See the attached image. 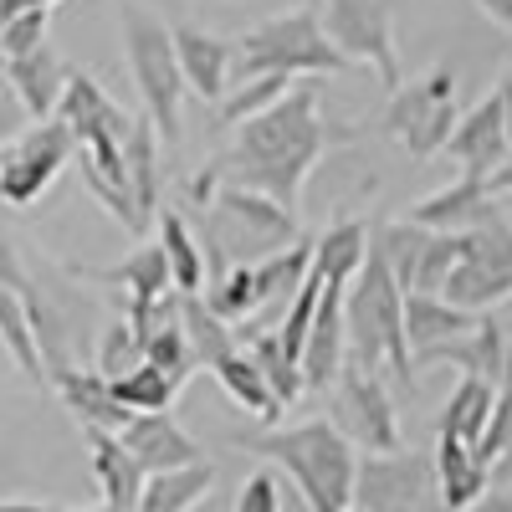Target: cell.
<instances>
[{
  "label": "cell",
  "mask_w": 512,
  "mask_h": 512,
  "mask_svg": "<svg viewBox=\"0 0 512 512\" xmlns=\"http://www.w3.org/2000/svg\"><path fill=\"white\" fill-rule=\"evenodd\" d=\"M123 169H128V195H134L139 216L154 221L159 216V134L149 128V118H128Z\"/></svg>",
  "instance_id": "obj_24"
},
{
  "label": "cell",
  "mask_w": 512,
  "mask_h": 512,
  "mask_svg": "<svg viewBox=\"0 0 512 512\" xmlns=\"http://www.w3.org/2000/svg\"><path fill=\"white\" fill-rule=\"evenodd\" d=\"M456 128V67L436 62L425 77L400 82L384 108V134H390L410 159H431L441 154L446 134Z\"/></svg>",
  "instance_id": "obj_8"
},
{
  "label": "cell",
  "mask_w": 512,
  "mask_h": 512,
  "mask_svg": "<svg viewBox=\"0 0 512 512\" xmlns=\"http://www.w3.org/2000/svg\"><path fill=\"white\" fill-rule=\"evenodd\" d=\"M267 72H282V77H338V72H349V62L338 57L333 41L323 36L318 11L303 6V11L267 16V21L246 26L241 36H231V82L267 77Z\"/></svg>",
  "instance_id": "obj_4"
},
{
  "label": "cell",
  "mask_w": 512,
  "mask_h": 512,
  "mask_svg": "<svg viewBox=\"0 0 512 512\" xmlns=\"http://www.w3.org/2000/svg\"><path fill=\"white\" fill-rule=\"evenodd\" d=\"M236 446L282 466V472L297 482V492H303L308 512H349L354 507V466H359V456L328 420L272 425V431H262V436H236Z\"/></svg>",
  "instance_id": "obj_3"
},
{
  "label": "cell",
  "mask_w": 512,
  "mask_h": 512,
  "mask_svg": "<svg viewBox=\"0 0 512 512\" xmlns=\"http://www.w3.org/2000/svg\"><path fill=\"white\" fill-rule=\"evenodd\" d=\"M487 477H492V487H512V441L502 446V456L487 466Z\"/></svg>",
  "instance_id": "obj_47"
},
{
  "label": "cell",
  "mask_w": 512,
  "mask_h": 512,
  "mask_svg": "<svg viewBox=\"0 0 512 512\" xmlns=\"http://www.w3.org/2000/svg\"><path fill=\"white\" fill-rule=\"evenodd\" d=\"M47 384L62 395V405L72 410V420L82 431H123L128 410L113 400V384L98 374V369H72V364H52L47 369Z\"/></svg>",
  "instance_id": "obj_17"
},
{
  "label": "cell",
  "mask_w": 512,
  "mask_h": 512,
  "mask_svg": "<svg viewBox=\"0 0 512 512\" xmlns=\"http://www.w3.org/2000/svg\"><path fill=\"white\" fill-rule=\"evenodd\" d=\"M210 482H216V466L195 461V466H175V472H149L139 487L134 512H190L195 502H205Z\"/></svg>",
  "instance_id": "obj_25"
},
{
  "label": "cell",
  "mask_w": 512,
  "mask_h": 512,
  "mask_svg": "<svg viewBox=\"0 0 512 512\" xmlns=\"http://www.w3.org/2000/svg\"><path fill=\"white\" fill-rule=\"evenodd\" d=\"M492 205H497V195H487L482 180L456 175V185H446V190H436V195L415 200L405 221H415V226H425V231H472Z\"/></svg>",
  "instance_id": "obj_20"
},
{
  "label": "cell",
  "mask_w": 512,
  "mask_h": 512,
  "mask_svg": "<svg viewBox=\"0 0 512 512\" xmlns=\"http://www.w3.org/2000/svg\"><path fill=\"white\" fill-rule=\"evenodd\" d=\"M431 461H436V487H441V507L446 512L472 507L492 487V477H487V466L477 461V451L466 441H456V436H436Z\"/></svg>",
  "instance_id": "obj_21"
},
{
  "label": "cell",
  "mask_w": 512,
  "mask_h": 512,
  "mask_svg": "<svg viewBox=\"0 0 512 512\" xmlns=\"http://www.w3.org/2000/svg\"><path fill=\"white\" fill-rule=\"evenodd\" d=\"M118 31H123V57H128V72H134V82H139L149 128H154L164 144H180L185 82H180V62H175L169 26H164L159 16H149V11H123Z\"/></svg>",
  "instance_id": "obj_5"
},
{
  "label": "cell",
  "mask_w": 512,
  "mask_h": 512,
  "mask_svg": "<svg viewBox=\"0 0 512 512\" xmlns=\"http://www.w3.org/2000/svg\"><path fill=\"white\" fill-rule=\"evenodd\" d=\"M338 139H354V134L349 128H333L323 118L318 77H297L272 108L236 123V144H231V154L216 169L221 175L231 169V185H246V190L277 200L282 210L297 216V200H303V185L313 175V164Z\"/></svg>",
  "instance_id": "obj_1"
},
{
  "label": "cell",
  "mask_w": 512,
  "mask_h": 512,
  "mask_svg": "<svg viewBox=\"0 0 512 512\" xmlns=\"http://www.w3.org/2000/svg\"><path fill=\"white\" fill-rule=\"evenodd\" d=\"M441 149L456 159V169H461L466 180H487L492 169L512 154L507 128H502V103H497V93H487L466 118H456V128L446 134Z\"/></svg>",
  "instance_id": "obj_16"
},
{
  "label": "cell",
  "mask_w": 512,
  "mask_h": 512,
  "mask_svg": "<svg viewBox=\"0 0 512 512\" xmlns=\"http://www.w3.org/2000/svg\"><path fill=\"white\" fill-rule=\"evenodd\" d=\"M82 512H118V507H108V502H103V507H82Z\"/></svg>",
  "instance_id": "obj_51"
},
{
  "label": "cell",
  "mask_w": 512,
  "mask_h": 512,
  "mask_svg": "<svg viewBox=\"0 0 512 512\" xmlns=\"http://www.w3.org/2000/svg\"><path fill=\"white\" fill-rule=\"evenodd\" d=\"M169 41H175L185 93H195L200 103H221L231 93V36L205 26H169Z\"/></svg>",
  "instance_id": "obj_15"
},
{
  "label": "cell",
  "mask_w": 512,
  "mask_h": 512,
  "mask_svg": "<svg viewBox=\"0 0 512 512\" xmlns=\"http://www.w3.org/2000/svg\"><path fill=\"white\" fill-rule=\"evenodd\" d=\"M349 512H359V507H349Z\"/></svg>",
  "instance_id": "obj_52"
},
{
  "label": "cell",
  "mask_w": 512,
  "mask_h": 512,
  "mask_svg": "<svg viewBox=\"0 0 512 512\" xmlns=\"http://www.w3.org/2000/svg\"><path fill=\"white\" fill-rule=\"evenodd\" d=\"M297 77H282V72H267V77H246V82H231L236 93H226L216 108H221V123H246L251 113H262V108H272L287 88H292Z\"/></svg>",
  "instance_id": "obj_37"
},
{
  "label": "cell",
  "mask_w": 512,
  "mask_h": 512,
  "mask_svg": "<svg viewBox=\"0 0 512 512\" xmlns=\"http://www.w3.org/2000/svg\"><path fill=\"white\" fill-rule=\"evenodd\" d=\"M400 308H405V292L369 241L359 272L344 282V359L369 374H395L415 395V359L405 344Z\"/></svg>",
  "instance_id": "obj_2"
},
{
  "label": "cell",
  "mask_w": 512,
  "mask_h": 512,
  "mask_svg": "<svg viewBox=\"0 0 512 512\" xmlns=\"http://www.w3.org/2000/svg\"><path fill=\"white\" fill-rule=\"evenodd\" d=\"M313 11L333 52L349 67H369L384 93H395L405 82L395 47V0H318Z\"/></svg>",
  "instance_id": "obj_6"
},
{
  "label": "cell",
  "mask_w": 512,
  "mask_h": 512,
  "mask_svg": "<svg viewBox=\"0 0 512 512\" xmlns=\"http://www.w3.org/2000/svg\"><path fill=\"white\" fill-rule=\"evenodd\" d=\"M108 384H113V400L128 415H139V410H169V405H175V395H180V384L169 379L164 369H154V364H134L128 374H118Z\"/></svg>",
  "instance_id": "obj_34"
},
{
  "label": "cell",
  "mask_w": 512,
  "mask_h": 512,
  "mask_svg": "<svg viewBox=\"0 0 512 512\" xmlns=\"http://www.w3.org/2000/svg\"><path fill=\"white\" fill-rule=\"evenodd\" d=\"M477 11H482L487 21H497L502 31H512V0H477Z\"/></svg>",
  "instance_id": "obj_46"
},
{
  "label": "cell",
  "mask_w": 512,
  "mask_h": 512,
  "mask_svg": "<svg viewBox=\"0 0 512 512\" xmlns=\"http://www.w3.org/2000/svg\"><path fill=\"white\" fill-rule=\"evenodd\" d=\"M57 0H21V11H52Z\"/></svg>",
  "instance_id": "obj_50"
},
{
  "label": "cell",
  "mask_w": 512,
  "mask_h": 512,
  "mask_svg": "<svg viewBox=\"0 0 512 512\" xmlns=\"http://www.w3.org/2000/svg\"><path fill=\"white\" fill-rule=\"evenodd\" d=\"M134 364H144V338L134 333V323L128 318H113L108 328H103V338H98V374L103 379H118V374H128Z\"/></svg>",
  "instance_id": "obj_39"
},
{
  "label": "cell",
  "mask_w": 512,
  "mask_h": 512,
  "mask_svg": "<svg viewBox=\"0 0 512 512\" xmlns=\"http://www.w3.org/2000/svg\"><path fill=\"white\" fill-rule=\"evenodd\" d=\"M210 374L221 379V390L241 405V410H251L256 420H267V425H277V415H282V405H277V395L267 390V379H262V369H256L251 359H246V349H236V354H226V359H216L210 364Z\"/></svg>",
  "instance_id": "obj_30"
},
{
  "label": "cell",
  "mask_w": 512,
  "mask_h": 512,
  "mask_svg": "<svg viewBox=\"0 0 512 512\" xmlns=\"http://www.w3.org/2000/svg\"><path fill=\"white\" fill-rule=\"evenodd\" d=\"M482 185H487V195H512V154L492 169V175H487Z\"/></svg>",
  "instance_id": "obj_45"
},
{
  "label": "cell",
  "mask_w": 512,
  "mask_h": 512,
  "mask_svg": "<svg viewBox=\"0 0 512 512\" xmlns=\"http://www.w3.org/2000/svg\"><path fill=\"white\" fill-rule=\"evenodd\" d=\"M333 431L344 436L354 451H400V415H395V400L384 390V379L349 364L333 374Z\"/></svg>",
  "instance_id": "obj_11"
},
{
  "label": "cell",
  "mask_w": 512,
  "mask_h": 512,
  "mask_svg": "<svg viewBox=\"0 0 512 512\" xmlns=\"http://www.w3.org/2000/svg\"><path fill=\"white\" fill-rule=\"evenodd\" d=\"M236 512H282V487L272 472H251L236 492Z\"/></svg>",
  "instance_id": "obj_41"
},
{
  "label": "cell",
  "mask_w": 512,
  "mask_h": 512,
  "mask_svg": "<svg viewBox=\"0 0 512 512\" xmlns=\"http://www.w3.org/2000/svg\"><path fill=\"white\" fill-rule=\"evenodd\" d=\"M123 451L134 456L144 466V477L149 472H175V466H195L205 461L200 446L190 441V431L169 415V410H139V415H128L123 420V431H118Z\"/></svg>",
  "instance_id": "obj_14"
},
{
  "label": "cell",
  "mask_w": 512,
  "mask_h": 512,
  "mask_svg": "<svg viewBox=\"0 0 512 512\" xmlns=\"http://www.w3.org/2000/svg\"><path fill=\"white\" fill-rule=\"evenodd\" d=\"M338 369H344V287L323 282L313 323H308V338H303V349H297L303 395H323Z\"/></svg>",
  "instance_id": "obj_13"
},
{
  "label": "cell",
  "mask_w": 512,
  "mask_h": 512,
  "mask_svg": "<svg viewBox=\"0 0 512 512\" xmlns=\"http://www.w3.org/2000/svg\"><path fill=\"white\" fill-rule=\"evenodd\" d=\"M482 313H466V308H451L446 297L436 292H405V308H400V323H405V344H410V359L431 344H446V338L466 333Z\"/></svg>",
  "instance_id": "obj_22"
},
{
  "label": "cell",
  "mask_w": 512,
  "mask_h": 512,
  "mask_svg": "<svg viewBox=\"0 0 512 512\" xmlns=\"http://www.w3.org/2000/svg\"><path fill=\"white\" fill-rule=\"evenodd\" d=\"M497 103H502V128H507V144H512V67L502 72V88H497Z\"/></svg>",
  "instance_id": "obj_48"
},
{
  "label": "cell",
  "mask_w": 512,
  "mask_h": 512,
  "mask_svg": "<svg viewBox=\"0 0 512 512\" xmlns=\"http://www.w3.org/2000/svg\"><path fill=\"white\" fill-rule=\"evenodd\" d=\"M364 251H369V226L364 221H344V226H333L313 241V272L333 287H344L359 262H364Z\"/></svg>",
  "instance_id": "obj_32"
},
{
  "label": "cell",
  "mask_w": 512,
  "mask_h": 512,
  "mask_svg": "<svg viewBox=\"0 0 512 512\" xmlns=\"http://www.w3.org/2000/svg\"><path fill=\"white\" fill-rule=\"evenodd\" d=\"M144 364L164 369L175 384H185V379L195 374V354H190L185 328H180V303H175V313H169L159 328H149V333H144Z\"/></svg>",
  "instance_id": "obj_35"
},
{
  "label": "cell",
  "mask_w": 512,
  "mask_h": 512,
  "mask_svg": "<svg viewBox=\"0 0 512 512\" xmlns=\"http://www.w3.org/2000/svg\"><path fill=\"white\" fill-rule=\"evenodd\" d=\"M216 190H221V169L210 164L205 175H195V180H190V205H200V210H205L210 200H216Z\"/></svg>",
  "instance_id": "obj_43"
},
{
  "label": "cell",
  "mask_w": 512,
  "mask_h": 512,
  "mask_svg": "<svg viewBox=\"0 0 512 512\" xmlns=\"http://www.w3.org/2000/svg\"><path fill=\"white\" fill-rule=\"evenodd\" d=\"M461 512H512V487H487L472 507H461Z\"/></svg>",
  "instance_id": "obj_44"
},
{
  "label": "cell",
  "mask_w": 512,
  "mask_h": 512,
  "mask_svg": "<svg viewBox=\"0 0 512 512\" xmlns=\"http://www.w3.org/2000/svg\"><path fill=\"white\" fill-rule=\"evenodd\" d=\"M205 308L226 318V323H246L256 313V287H251V262H236L226 267L221 277L205 282Z\"/></svg>",
  "instance_id": "obj_36"
},
{
  "label": "cell",
  "mask_w": 512,
  "mask_h": 512,
  "mask_svg": "<svg viewBox=\"0 0 512 512\" xmlns=\"http://www.w3.org/2000/svg\"><path fill=\"white\" fill-rule=\"evenodd\" d=\"M313 272V241L297 236L292 246L262 256V262H251V287H256V308H267V303H287V297L303 287V277Z\"/></svg>",
  "instance_id": "obj_27"
},
{
  "label": "cell",
  "mask_w": 512,
  "mask_h": 512,
  "mask_svg": "<svg viewBox=\"0 0 512 512\" xmlns=\"http://www.w3.org/2000/svg\"><path fill=\"white\" fill-rule=\"evenodd\" d=\"M507 441H512V349H507L502 374H497V384H492V415H487V431H482V441H477L472 451H477L482 466H492V461L502 456Z\"/></svg>",
  "instance_id": "obj_38"
},
{
  "label": "cell",
  "mask_w": 512,
  "mask_h": 512,
  "mask_svg": "<svg viewBox=\"0 0 512 512\" xmlns=\"http://www.w3.org/2000/svg\"><path fill=\"white\" fill-rule=\"evenodd\" d=\"M52 11H16L11 21H0V57H26L47 41Z\"/></svg>",
  "instance_id": "obj_40"
},
{
  "label": "cell",
  "mask_w": 512,
  "mask_h": 512,
  "mask_svg": "<svg viewBox=\"0 0 512 512\" xmlns=\"http://www.w3.org/2000/svg\"><path fill=\"white\" fill-rule=\"evenodd\" d=\"M456 364L461 374H477L487 384H497L502 374V359H507V338H502V323L497 318H477L466 333L446 338V344H431V349H420L415 364Z\"/></svg>",
  "instance_id": "obj_18"
},
{
  "label": "cell",
  "mask_w": 512,
  "mask_h": 512,
  "mask_svg": "<svg viewBox=\"0 0 512 512\" xmlns=\"http://www.w3.org/2000/svg\"><path fill=\"white\" fill-rule=\"evenodd\" d=\"M93 446V477L103 487V502L118 507V512H134L139 502V487H144V466L123 451V441L113 431H82Z\"/></svg>",
  "instance_id": "obj_23"
},
{
  "label": "cell",
  "mask_w": 512,
  "mask_h": 512,
  "mask_svg": "<svg viewBox=\"0 0 512 512\" xmlns=\"http://www.w3.org/2000/svg\"><path fill=\"white\" fill-rule=\"evenodd\" d=\"M487 415H492V384L477 379V374H461V384L451 390V400L441 405L436 436H456V441H466V446H477L482 431H487Z\"/></svg>",
  "instance_id": "obj_28"
},
{
  "label": "cell",
  "mask_w": 512,
  "mask_h": 512,
  "mask_svg": "<svg viewBox=\"0 0 512 512\" xmlns=\"http://www.w3.org/2000/svg\"><path fill=\"white\" fill-rule=\"evenodd\" d=\"M77 144L67 134L62 118H41L31 128H21L11 154L0 159V200L6 205H31L52 190V180L72 164Z\"/></svg>",
  "instance_id": "obj_12"
},
{
  "label": "cell",
  "mask_w": 512,
  "mask_h": 512,
  "mask_svg": "<svg viewBox=\"0 0 512 512\" xmlns=\"http://www.w3.org/2000/svg\"><path fill=\"white\" fill-rule=\"evenodd\" d=\"M180 328H185V344H190L195 364H205V369L216 364V359H226V354L241 349V344H236V328H231L226 318L210 313L200 292L180 297Z\"/></svg>",
  "instance_id": "obj_31"
},
{
  "label": "cell",
  "mask_w": 512,
  "mask_h": 512,
  "mask_svg": "<svg viewBox=\"0 0 512 512\" xmlns=\"http://www.w3.org/2000/svg\"><path fill=\"white\" fill-rule=\"evenodd\" d=\"M21 123H26V108L16 103L11 82H6V62H0V144L16 139V134H21Z\"/></svg>",
  "instance_id": "obj_42"
},
{
  "label": "cell",
  "mask_w": 512,
  "mask_h": 512,
  "mask_svg": "<svg viewBox=\"0 0 512 512\" xmlns=\"http://www.w3.org/2000/svg\"><path fill=\"white\" fill-rule=\"evenodd\" d=\"M359 512H446L436 487V461L425 451H369L354 466Z\"/></svg>",
  "instance_id": "obj_9"
},
{
  "label": "cell",
  "mask_w": 512,
  "mask_h": 512,
  "mask_svg": "<svg viewBox=\"0 0 512 512\" xmlns=\"http://www.w3.org/2000/svg\"><path fill=\"white\" fill-rule=\"evenodd\" d=\"M210 210V246H231L246 251V262H262V256L282 251L297 241V216L282 210L277 200L256 195L246 185H221Z\"/></svg>",
  "instance_id": "obj_10"
},
{
  "label": "cell",
  "mask_w": 512,
  "mask_h": 512,
  "mask_svg": "<svg viewBox=\"0 0 512 512\" xmlns=\"http://www.w3.org/2000/svg\"><path fill=\"white\" fill-rule=\"evenodd\" d=\"M88 277L93 282H123L128 287V303H154V297L169 292V267H164V251L159 246H139L134 256H123L118 267H98Z\"/></svg>",
  "instance_id": "obj_33"
},
{
  "label": "cell",
  "mask_w": 512,
  "mask_h": 512,
  "mask_svg": "<svg viewBox=\"0 0 512 512\" xmlns=\"http://www.w3.org/2000/svg\"><path fill=\"white\" fill-rule=\"evenodd\" d=\"M67 62L41 41L36 52H26V57H6V82H11V93H16V103L26 108V118H52L57 113V98H62V88H67Z\"/></svg>",
  "instance_id": "obj_19"
},
{
  "label": "cell",
  "mask_w": 512,
  "mask_h": 512,
  "mask_svg": "<svg viewBox=\"0 0 512 512\" xmlns=\"http://www.w3.org/2000/svg\"><path fill=\"white\" fill-rule=\"evenodd\" d=\"M154 221H159V251H164V267H169V292H180V297L200 292L205 287V251H200L190 221L180 210H164Z\"/></svg>",
  "instance_id": "obj_26"
},
{
  "label": "cell",
  "mask_w": 512,
  "mask_h": 512,
  "mask_svg": "<svg viewBox=\"0 0 512 512\" xmlns=\"http://www.w3.org/2000/svg\"><path fill=\"white\" fill-rule=\"evenodd\" d=\"M236 344L246 349V359L256 369H262V379H267V390L277 395V405H292L297 395H303V374H297V364L282 354L272 328H236Z\"/></svg>",
  "instance_id": "obj_29"
},
{
  "label": "cell",
  "mask_w": 512,
  "mask_h": 512,
  "mask_svg": "<svg viewBox=\"0 0 512 512\" xmlns=\"http://www.w3.org/2000/svg\"><path fill=\"white\" fill-rule=\"evenodd\" d=\"M0 512H52V507H36V502H0Z\"/></svg>",
  "instance_id": "obj_49"
},
{
  "label": "cell",
  "mask_w": 512,
  "mask_h": 512,
  "mask_svg": "<svg viewBox=\"0 0 512 512\" xmlns=\"http://www.w3.org/2000/svg\"><path fill=\"white\" fill-rule=\"evenodd\" d=\"M436 297H446L451 308H466V313L497 308L502 297H512V221L502 216V205H492L466 231V256L446 272Z\"/></svg>",
  "instance_id": "obj_7"
}]
</instances>
